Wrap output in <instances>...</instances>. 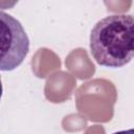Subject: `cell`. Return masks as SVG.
Returning <instances> with one entry per match:
<instances>
[{
  "label": "cell",
  "instance_id": "obj_1",
  "mask_svg": "<svg viewBox=\"0 0 134 134\" xmlns=\"http://www.w3.org/2000/svg\"><path fill=\"white\" fill-rule=\"evenodd\" d=\"M90 52L102 66L127 65L134 58V16L111 15L97 21L90 32Z\"/></svg>",
  "mask_w": 134,
  "mask_h": 134
},
{
  "label": "cell",
  "instance_id": "obj_2",
  "mask_svg": "<svg viewBox=\"0 0 134 134\" xmlns=\"http://www.w3.org/2000/svg\"><path fill=\"white\" fill-rule=\"evenodd\" d=\"M1 64L2 71L17 68L29 50V39L21 23L1 10Z\"/></svg>",
  "mask_w": 134,
  "mask_h": 134
},
{
  "label": "cell",
  "instance_id": "obj_3",
  "mask_svg": "<svg viewBox=\"0 0 134 134\" xmlns=\"http://www.w3.org/2000/svg\"><path fill=\"white\" fill-rule=\"evenodd\" d=\"M112 134H134V129H129V130H124V131H118L114 132Z\"/></svg>",
  "mask_w": 134,
  "mask_h": 134
}]
</instances>
